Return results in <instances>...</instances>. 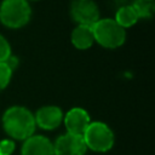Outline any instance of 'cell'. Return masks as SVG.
<instances>
[{"label": "cell", "instance_id": "obj_11", "mask_svg": "<svg viewBox=\"0 0 155 155\" xmlns=\"http://www.w3.org/2000/svg\"><path fill=\"white\" fill-rule=\"evenodd\" d=\"M114 19H115V22H116L120 27H122V28L126 30L127 28L133 27V25L138 22L139 18H138L136 11L133 10V7H132L131 5H124V6H121V7L116 11Z\"/></svg>", "mask_w": 155, "mask_h": 155}, {"label": "cell", "instance_id": "obj_4", "mask_svg": "<svg viewBox=\"0 0 155 155\" xmlns=\"http://www.w3.org/2000/svg\"><path fill=\"white\" fill-rule=\"evenodd\" d=\"M31 7L27 0H4L0 5V22L10 29H19L28 24Z\"/></svg>", "mask_w": 155, "mask_h": 155}, {"label": "cell", "instance_id": "obj_8", "mask_svg": "<svg viewBox=\"0 0 155 155\" xmlns=\"http://www.w3.org/2000/svg\"><path fill=\"white\" fill-rule=\"evenodd\" d=\"M91 116L88 111L81 107H74L67 111L63 116V122L68 133L82 136L87 126L91 122Z\"/></svg>", "mask_w": 155, "mask_h": 155}, {"label": "cell", "instance_id": "obj_3", "mask_svg": "<svg viewBox=\"0 0 155 155\" xmlns=\"http://www.w3.org/2000/svg\"><path fill=\"white\" fill-rule=\"evenodd\" d=\"M87 149L94 153H107L115 143L113 130L103 121H91L82 134Z\"/></svg>", "mask_w": 155, "mask_h": 155}, {"label": "cell", "instance_id": "obj_6", "mask_svg": "<svg viewBox=\"0 0 155 155\" xmlns=\"http://www.w3.org/2000/svg\"><path fill=\"white\" fill-rule=\"evenodd\" d=\"M87 147L82 136L64 133L57 137L53 142V154L54 155H85Z\"/></svg>", "mask_w": 155, "mask_h": 155}, {"label": "cell", "instance_id": "obj_15", "mask_svg": "<svg viewBox=\"0 0 155 155\" xmlns=\"http://www.w3.org/2000/svg\"><path fill=\"white\" fill-rule=\"evenodd\" d=\"M16 149V143L11 138L0 140V155H12Z\"/></svg>", "mask_w": 155, "mask_h": 155}, {"label": "cell", "instance_id": "obj_9", "mask_svg": "<svg viewBox=\"0 0 155 155\" xmlns=\"http://www.w3.org/2000/svg\"><path fill=\"white\" fill-rule=\"evenodd\" d=\"M21 155H54L53 143L42 134H33L23 140Z\"/></svg>", "mask_w": 155, "mask_h": 155}, {"label": "cell", "instance_id": "obj_14", "mask_svg": "<svg viewBox=\"0 0 155 155\" xmlns=\"http://www.w3.org/2000/svg\"><path fill=\"white\" fill-rule=\"evenodd\" d=\"M11 54H12V50L10 42L4 35L0 34V63H5Z\"/></svg>", "mask_w": 155, "mask_h": 155}, {"label": "cell", "instance_id": "obj_5", "mask_svg": "<svg viewBox=\"0 0 155 155\" xmlns=\"http://www.w3.org/2000/svg\"><path fill=\"white\" fill-rule=\"evenodd\" d=\"M99 8L93 0H73L70 16L74 22L82 25H93L99 19Z\"/></svg>", "mask_w": 155, "mask_h": 155}, {"label": "cell", "instance_id": "obj_1", "mask_svg": "<svg viewBox=\"0 0 155 155\" xmlns=\"http://www.w3.org/2000/svg\"><path fill=\"white\" fill-rule=\"evenodd\" d=\"M5 133L13 140H25L35 133L34 114L25 107L13 105L5 110L1 117Z\"/></svg>", "mask_w": 155, "mask_h": 155}, {"label": "cell", "instance_id": "obj_2", "mask_svg": "<svg viewBox=\"0 0 155 155\" xmlns=\"http://www.w3.org/2000/svg\"><path fill=\"white\" fill-rule=\"evenodd\" d=\"M94 42L105 48H117L126 41V30L114 18H99L92 25Z\"/></svg>", "mask_w": 155, "mask_h": 155}, {"label": "cell", "instance_id": "obj_7", "mask_svg": "<svg viewBox=\"0 0 155 155\" xmlns=\"http://www.w3.org/2000/svg\"><path fill=\"white\" fill-rule=\"evenodd\" d=\"M63 111L57 105H44L34 114L36 127L45 131H53L63 122Z\"/></svg>", "mask_w": 155, "mask_h": 155}, {"label": "cell", "instance_id": "obj_12", "mask_svg": "<svg viewBox=\"0 0 155 155\" xmlns=\"http://www.w3.org/2000/svg\"><path fill=\"white\" fill-rule=\"evenodd\" d=\"M131 6L136 11L138 18H151L155 12L154 0H134Z\"/></svg>", "mask_w": 155, "mask_h": 155}, {"label": "cell", "instance_id": "obj_16", "mask_svg": "<svg viewBox=\"0 0 155 155\" xmlns=\"http://www.w3.org/2000/svg\"><path fill=\"white\" fill-rule=\"evenodd\" d=\"M27 1H36V0H27Z\"/></svg>", "mask_w": 155, "mask_h": 155}, {"label": "cell", "instance_id": "obj_13", "mask_svg": "<svg viewBox=\"0 0 155 155\" xmlns=\"http://www.w3.org/2000/svg\"><path fill=\"white\" fill-rule=\"evenodd\" d=\"M12 70L7 67L6 63H0V91L5 90L12 78Z\"/></svg>", "mask_w": 155, "mask_h": 155}, {"label": "cell", "instance_id": "obj_10", "mask_svg": "<svg viewBox=\"0 0 155 155\" xmlns=\"http://www.w3.org/2000/svg\"><path fill=\"white\" fill-rule=\"evenodd\" d=\"M71 44L78 50H87L94 44V35L92 30V25H82L78 24L70 35Z\"/></svg>", "mask_w": 155, "mask_h": 155}]
</instances>
